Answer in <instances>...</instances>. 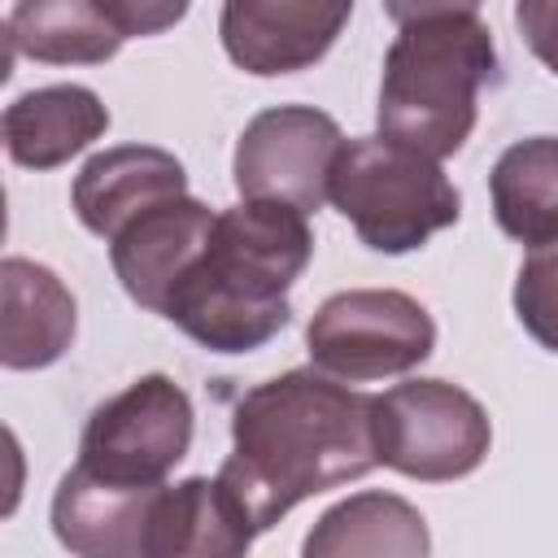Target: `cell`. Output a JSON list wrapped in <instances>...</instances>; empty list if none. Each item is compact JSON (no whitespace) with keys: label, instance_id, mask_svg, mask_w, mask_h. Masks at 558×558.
Masks as SVG:
<instances>
[{"label":"cell","instance_id":"obj_1","mask_svg":"<svg viewBox=\"0 0 558 558\" xmlns=\"http://www.w3.org/2000/svg\"><path fill=\"white\" fill-rule=\"evenodd\" d=\"M375 466V397L318 366H296L235 401L231 453L218 480L240 497L253 527L266 532L305 497L362 480Z\"/></svg>","mask_w":558,"mask_h":558},{"label":"cell","instance_id":"obj_2","mask_svg":"<svg viewBox=\"0 0 558 558\" xmlns=\"http://www.w3.org/2000/svg\"><path fill=\"white\" fill-rule=\"evenodd\" d=\"M314 257V231L301 209L240 201L218 214L201 262L179 279L161 318L209 353H253L288 318V288Z\"/></svg>","mask_w":558,"mask_h":558},{"label":"cell","instance_id":"obj_3","mask_svg":"<svg viewBox=\"0 0 558 558\" xmlns=\"http://www.w3.org/2000/svg\"><path fill=\"white\" fill-rule=\"evenodd\" d=\"M397 35L384 52L379 135L432 161L453 157L480 118V87L497 83V44L466 0L384 4Z\"/></svg>","mask_w":558,"mask_h":558},{"label":"cell","instance_id":"obj_4","mask_svg":"<svg viewBox=\"0 0 558 558\" xmlns=\"http://www.w3.org/2000/svg\"><path fill=\"white\" fill-rule=\"evenodd\" d=\"M327 201L349 218L366 248L388 257L423 248L462 214V196L449 174L432 157L384 135L344 140Z\"/></svg>","mask_w":558,"mask_h":558},{"label":"cell","instance_id":"obj_5","mask_svg":"<svg viewBox=\"0 0 558 558\" xmlns=\"http://www.w3.org/2000/svg\"><path fill=\"white\" fill-rule=\"evenodd\" d=\"M493 423L488 410L449 379H405L375 397V449L379 466L423 480L449 484L488 458Z\"/></svg>","mask_w":558,"mask_h":558},{"label":"cell","instance_id":"obj_6","mask_svg":"<svg viewBox=\"0 0 558 558\" xmlns=\"http://www.w3.org/2000/svg\"><path fill=\"white\" fill-rule=\"evenodd\" d=\"M192 432V397L170 375L153 371L87 414L78 466L122 488H161V480L187 458Z\"/></svg>","mask_w":558,"mask_h":558},{"label":"cell","instance_id":"obj_7","mask_svg":"<svg viewBox=\"0 0 558 558\" xmlns=\"http://www.w3.org/2000/svg\"><path fill=\"white\" fill-rule=\"evenodd\" d=\"M305 349L323 375L340 384H366L423 366L436 349V323L410 292L349 288L314 310Z\"/></svg>","mask_w":558,"mask_h":558},{"label":"cell","instance_id":"obj_8","mask_svg":"<svg viewBox=\"0 0 558 558\" xmlns=\"http://www.w3.org/2000/svg\"><path fill=\"white\" fill-rule=\"evenodd\" d=\"M344 148L340 122L314 105H270L253 113L235 140L231 174L244 201L323 209L336 157Z\"/></svg>","mask_w":558,"mask_h":558},{"label":"cell","instance_id":"obj_9","mask_svg":"<svg viewBox=\"0 0 558 558\" xmlns=\"http://www.w3.org/2000/svg\"><path fill=\"white\" fill-rule=\"evenodd\" d=\"M187 4L153 0H17L4 17L9 52L48 65H100L126 39L174 26Z\"/></svg>","mask_w":558,"mask_h":558},{"label":"cell","instance_id":"obj_10","mask_svg":"<svg viewBox=\"0 0 558 558\" xmlns=\"http://www.w3.org/2000/svg\"><path fill=\"white\" fill-rule=\"evenodd\" d=\"M349 17L353 4L344 0H227L218 17V39L244 74L279 78L323 61Z\"/></svg>","mask_w":558,"mask_h":558},{"label":"cell","instance_id":"obj_11","mask_svg":"<svg viewBox=\"0 0 558 558\" xmlns=\"http://www.w3.org/2000/svg\"><path fill=\"white\" fill-rule=\"evenodd\" d=\"M218 214L196 196H174L166 205H153L131 227H122L109 240V262L126 296L153 314L166 310L179 279L201 262Z\"/></svg>","mask_w":558,"mask_h":558},{"label":"cell","instance_id":"obj_12","mask_svg":"<svg viewBox=\"0 0 558 558\" xmlns=\"http://www.w3.org/2000/svg\"><path fill=\"white\" fill-rule=\"evenodd\" d=\"M174 196H187V170L174 153L157 144L105 148L87 157V166L74 174V187H70V205L78 222L100 240H113L140 214Z\"/></svg>","mask_w":558,"mask_h":558},{"label":"cell","instance_id":"obj_13","mask_svg":"<svg viewBox=\"0 0 558 558\" xmlns=\"http://www.w3.org/2000/svg\"><path fill=\"white\" fill-rule=\"evenodd\" d=\"M253 519L240 497L209 475H187L157 493L140 558H248Z\"/></svg>","mask_w":558,"mask_h":558},{"label":"cell","instance_id":"obj_14","mask_svg":"<svg viewBox=\"0 0 558 558\" xmlns=\"http://www.w3.org/2000/svg\"><path fill=\"white\" fill-rule=\"evenodd\" d=\"M0 362L9 371L52 366L78 331L74 292L31 257L0 262Z\"/></svg>","mask_w":558,"mask_h":558},{"label":"cell","instance_id":"obj_15","mask_svg":"<svg viewBox=\"0 0 558 558\" xmlns=\"http://www.w3.org/2000/svg\"><path fill=\"white\" fill-rule=\"evenodd\" d=\"M161 488H122L74 462L52 493V536L74 558H140Z\"/></svg>","mask_w":558,"mask_h":558},{"label":"cell","instance_id":"obj_16","mask_svg":"<svg viewBox=\"0 0 558 558\" xmlns=\"http://www.w3.org/2000/svg\"><path fill=\"white\" fill-rule=\"evenodd\" d=\"M4 153L22 170H57L109 131L105 100L83 83H48L22 92L4 118Z\"/></svg>","mask_w":558,"mask_h":558},{"label":"cell","instance_id":"obj_17","mask_svg":"<svg viewBox=\"0 0 558 558\" xmlns=\"http://www.w3.org/2000/svg\"><path fill=\"white\" fill-rule=\"evenodd\" d=\"M301 558H432V532L418 506L366 488L327 506L301 541Z\"/></svg>","mask_w":558,"mask_h":558},{"label":"cell","instance_id":"obj_18","mask_svg":"<svg viewBox=\"0 0 558 558\" xmlns=\"http://www.w3.org/2000/svg\"><path fill=\"white\" fill-rule=\"evenodd\" d=\"M488 201L510 240L527 248L558 240V135L514 140L488 174Z\"/></svg>","mask_w":558,"mask_h":558},{"label":"cell","instance_id":"obj_19","mask_svg":"<svg viewBox=\"0 0 558 558\" xmlns=\"http://www.w3.org/2000/svg\"><path fill=\"white\" fill-rule=\"evenodd\" d=\"M514 314L541 349L558 353V240L527 248L514 279Z\"/></svg>","mask_w":558,"mask_h":558},{"label":"cell","instance_id":"obj_20","mask_svg":"<svg viewBox=\"0 0 558 558\" xmlns=\"http://www.w3.org/2000/svg\"><path fill=\"white\" fill-rule=\"evenodd\" d=\"M514 26H519L523 44L558 78V0H523V4H514Z\"/></svg>","mask_w":558,"mask_h":558}]
</instances>
